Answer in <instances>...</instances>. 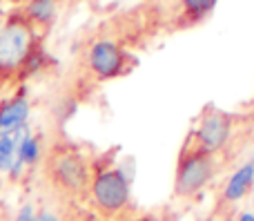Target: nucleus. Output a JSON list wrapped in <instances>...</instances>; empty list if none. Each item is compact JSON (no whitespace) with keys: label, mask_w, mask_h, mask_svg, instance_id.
<instances>
[{"label":"nucleus","mask_w":254,"mask_h":221,"mask_svg":"<svg viewBox=\"0 0 254 221\" xmlns=\"http://www.w3.org/2000/svg\"><path fill=\"white\" fill-rule=\"evenodd\" d=\"M212 177H214V159H212V154L198 150V147L188 150L179 159L174 192L179 197H192L201 188H205Z\"/></svg>","instance_id":"f257e3e1"},{"label":"nucleus","mask_w":254,"mask_h":221,"mask_svg":"<svg viewBox=\"0 0 254 221\" xmlns=\"http://www.w3.org/2000/svg\"><path fill=\"white\" fill-rule=\"evenodd\" d=\"M94 204L105 213H119L129 201V179L121 168H110L92 179Z\"/></svg>","instance_id":"f03ea898"},{"label":"nucleus","mask_w":254,"mask_h":221,"mask_svg":"<svg viewBox=\"0 0 254 221\" xmlns=\"http://www.w3.org/2000/svg\"><path fill=\"white\" fill-rule=\"evenodd\" d=\"M49 174L61 188L71 192L83 190L89 183V168L78 152L58 150L49 159Z\"/></svg>","instance_id":"7ed1b4c3"},{"label":"nucleus","mask_w":254,"mask_h":221,"mask_svg":"<svg viewBox=\"0 0 254 221\" xmlns=\"http://www.w3.org/2000/svg\"><path fill=\"white\" fill-rule=\"evenodd\" d=\"M230 132H232V119H230L225 112L210 107V110L203 114L201 123L196 128V147L207 154H214L216 150L228 143Z\"/></svg>","instance_id":"20e7f679"},{"label":"nucleus","mask_w":254,"mask_h":221,"mask_svg":"<svg viewBox=\"0 0 254 221\" xmlns=\"http://www.w3.org/2000/svg\"><path fill=\"white\" fill-rule=\"evenodd\" d=\"M31 31L22 22H9L0 31V67L13 70L18 67L29 54Z\"/></svg>","instance_id":"39448f33"},{"label":"nucleus","mask_w":254,"mask_h":221,"mask_svg":"<svg viewBox=\"0 0 254 221\" xmlns=\"http://www.w3.org/2000/svg\"><path fill=\"white\" fill-rule=\"evenodd\" d=\"M89 70L98 78H112L123 70V49L114 40H98L89 47Z\"/></svg>","instance_id":"423d86ee"},{"label":"nucleus","mask_w":254,"mask_h":221,"mask_svg":"<svg viewBox=\"0 0 254 221\" xmlns=\"http://www.w3.org/2000/svg\"><path fill=\"white\" fill-rule=\"evenodd\" d=\"M29 134V128L22 125V128L9 130V132H0V172H9L13 168L18 159V147L20 141Z\"/></svg>","instance_id":"0eeeda50"},{"label":"nucleus","mask_w":254,"mask_h":221,"mask_svg":"<svg viewBox=\"0 0 254 221\" xmlns=\"http://www.w3.org/2000/svg\"><path fill=\"white\" fill-rule=\"evenodd\" d=\"M252 183H254V161L241 165V168L230 177L228 186H225V192H223V199L228 201V204L241 201L243 197L248 195V190L252 188Z\"/></svg>","instance_id":"6e6552de"},{"label":"nucleus","mask_w":254,"mask_h":221,"mask_svg":"<svg viewBox=\"0 0 254 221\" xmlns=\"http://www.w3.org/2000/svg\"><path fill=\"white\" fill-rule=\"evenodd\" d=\"M27 116H29V103L27 98H13L0 110V132H9L27 125Z\"/></svg>","instance_id":"1a4fd4ad"},{"label":"nucleus","mask_w":254,"mask_h":221,"mask_svg":"<svg viewBox=\"0 0 254 221\" xmlns=\"http://www.w3.org/2000/svg\"><path fill=\"white\" fill-rule=\"evenodd\" d=\"M38 154H40V146H38V139L27 134L25 139L20 141V147H18V159L22 165H31L38 161Z\"/></svg>","instance_id":"9d476101"},{"label":"nucleus","mask_w":254,"mask_h":221,"mask_svg":"<svg viewBox=\"0 0 254 221\" xmlns=\"http://www.w3.org/2000/svg\"><path fill=\"white\" fill-rule=\"evenodd\" d=\"M56 13V7H54V0H31L29 4V16L36 18L38 22H49Z\"/></svg>","instance_id":"9b49d317"},{"label":"nucleus","mask_w":254,"mask_h":221,"mask_svg":"<svg viewBox=\"0 0 254 221\" xmlns=\"http://www.w3.org/2000/svg\"><path fill=\"white\" fill-rule=\"evenodd\" d=\"M181 2H183V9L190 16L201 18V16H205V13H210L212 9L216 7L219 0H181Z\"/></svg>","instance_id":"f8f14e48"},{"label":"nucleus","mask_w":254,"mask_h":221,"mask_svg":"<svg viewBox=\"0 0 254 221\" xmlns=\"http://www.w3.org/2000/svg\"><path fill=\"white\" fill-rule=\"evenodd\" d=\"M18 221H36V213L31 206H22L18 213Z\"/></svg>","instance_id":"ddd939ff"},{"label":"nucleus","mask_w":254,"mask_h":221,"mask_svg":"<svg viewBox=\"0 0 254 221\" xmlns=\"http://www.w3.org/2000/svg\"><path fill=\"white\" fill-rule=\"evenodd\" d=\"M36 221H61L56 217V215H52V213H38L36 215Z\"/></svg>","instance_id":"4468645a"},{"label":"nucleus","mask_w":254,"mask_h":221,"mask_svg":"<svg viewBox=\"0 0 254 221\" xmlns=\"http://www.w3.org/2000/svg\"><path fill=\"white\" fill-rule=\"evenodd\" d=\"M239 221H254V213H241Z\"/></svg>","instance_id":"2eb2a0df"}]
</instances>
